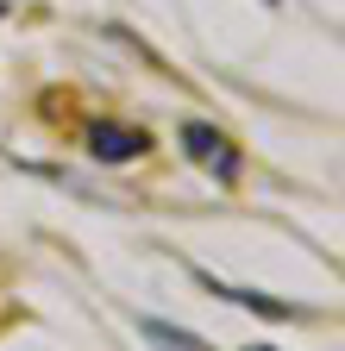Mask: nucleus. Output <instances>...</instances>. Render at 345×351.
<instances>
[{
    "label": "nucleus",
    "instance_id": "obj_4",
    "mask_svg": "<svg viewBox=\"0 0 345 351\" xmlns=\"http://www.w3.org/2000/svg\"><path fill=\"white\" fill-rule=\"evenodd\" d=\"M0 13H7V0H0Z\"/></svg>",
    "mask_w": 345,
    "mask_h": 351
},
{
    "label": "nucleus",
    "instance_id": "obj_2",
    "mask_svg": "<svg viewBox=\"0 0 345 351\" xmlns=\"http://www.w3.org/2000/svg\"><path fill=\"white\" fill-rule=\"evenodd\" d=\"M88 145H95V157H107V163H126V157H145V132L139 125H113V119H101V125H88Z\"/></svg>",
    "mask_w": 345,
    "mask_h": 351
},
{
    "label": "nucleus",
    "instance_id": "obj_1",
    "mask_svg": "<svg viewBox=\"0 0 345 351\" xmlns=\"http://www.w3.org/2000/svg\"><path fill=\"white\" fill-rule=\"evenodd\" d=\"M182 151H189L207 176H220V182H233V176H239V151H233V138H226L220 125L189 119V125H182Z\"/></svg>",
    "mask_w": 345,
    "mask_h": 351
},
{
    "label": "nucleus",
    "instance_id": "obj_3",
    "mask_svg": "<svg viewBox=\"0 0 345 351\" xmlns=\"http://www.w3.org/2000/svg\"><path fill=\"white\" fill-rule=\"evenodd\" d=\"M145 339H151L157 351H207L195 332H182V326H163V320H145Z\"/></svg>",
    "mask_w": 345,
    "mask_h": 351
}]
</instances>
